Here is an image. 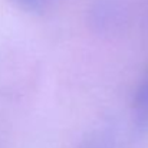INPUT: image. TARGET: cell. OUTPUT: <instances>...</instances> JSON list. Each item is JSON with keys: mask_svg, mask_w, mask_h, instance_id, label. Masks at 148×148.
<instances>
[{"mask_svg": "<svg viewBox=\"0 0 148 148\" xmlns=\"http://www.w3.org/2000/svg\"><path fill=\"white\" fill-rule=\"evenodd\" d=\"M134 119L140 131L148 130V73L134 95Z\"/></svg>", "mask_w": 148, "mask_h": 148, "instance_id": "obj_1", "label": "cell"}, {"mask_svg": "<svg viewBox=\"0 0 148 148\" xmlns=\"http://www.w3.org/2000/svg\"><path fill=\"white\" fill-rule=\"evenodd\" d=\"M13 1L22 10H26L29 13H39L46 6L48 0H13Z\"/></svg>", "mask_w": 148, "mask_h": 148, "instance_id": "obj_2", "label": "cell"}]
</instances>
